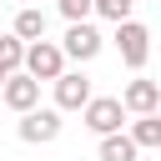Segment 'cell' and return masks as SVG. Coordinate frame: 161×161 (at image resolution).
<instances>
[{"label": "cell", "instance_id": "6da1fadb", "mask_svg": "<svg viewBox=\"0 0 161 161\" xmlns=\"http://www.w3.org/2000/svg\"><path fill=\"white\" fill-rule=\"evenodd\" d=\"M60 111L55 106H35V111H25L20 121H15V136L25 141V146H45V141H55L60 136Z\"/></svg>", "mask_w": 161, "mask_h": 161}, {"label": "cell", "instance_id": "7a4b0ae2", "mask_svg": "<svg viewBox=\"0 0 161 161\" xmlns=\"http://www.w3.org/2000/svg\"><path fill=\"white\" fill-rule=\"evenodd\" d=\"M25 75H35V80H60V75H65V50H60L55 40L25 45Z\"/></svg>", "mask_w": 161, "mask_h": 161}, {"label": "cell", "instance_id": "3957f363", "mask_svg": "<svg viewBox=\"0 0 161 161\" xmlns=\"http://www.w3.org/2000/svg\"><path fill=\"white\" fill-rule=\"evenodd\" d=\"M116 50H121V60H126L131 70H141L146 55H151V30H146L141 20H121V25H116Z\"/></svg>", "mask_w": 161, "mask_h": 161}, {"label": "cell", "instance_id": "277c9868", "mask_svg": "<svg viewBox=\"0 0 161 161\" xmlns=\"http://www.w3.org/2000/svg\"><path fill=\"white\" fill-rule=\"evenodd\" d=\"M80 121H86L96 136H116L121 121H126V106H121V96H91V106L80 111Z\"/></svg>", "mask_w": 161, "mask_h": 161}, {"label": "cell", "instance_id": "5b68a950", "mask_svg": "<svg viewBox=\"0 0 161 161\" xmlns=\"http://www.w3.org/2000/svg\"><path fill=\"white\" fill-rule=\"evenodd\" d=\"M101 45H106V35H101L91 20H75V25L65 30V40H60L65 60H80V65H86V60H96V55H101Z\"/></svg>", "mask_w": 161, "mask_h": 161}, {"label": "cell", "instance_id": "8992f818", "mask_svg": "<svg viewBox=\"0 0 161 161\" xmlns=\"http://www.w3.org/2000/svg\"><path fill=\"white\" fill-rule=\"evenodd\" d=\"M0 101H5L15 116H25V111L40 106V80L25 75V70H15V75H5V86H0Z\"/></svg>", "mask_w": 161, "mask_h": 161}, {"label": "cell", "instance_id": "52a82bcc", "mask_svg": "<svg viewBox=\"0 0 161 161\" xmlns=\"http://www.w3.org/2000/svg\"><path fill=\"white\" fill-rule=\"evenodd\" d=\"M50 86H55V111H60V116H65V111H86V106H91V96H96V91H91V80H86L80 70H65V75H60V80H50Z\"/></svg>", "mask_w": 161, "mask_h": 161}, {"label": "cell", "instance_id": "ba28073f", "mask_svg": "<svg viewBox=\"0 0 161 161\" xmlns=\"http://www.w3.org/2000/svg\"><path fill=\"white\" fill-rule=\"evenodd\" d=\"M121 106H126V116H151V111L161 106V86H156V80H146V75H136V80H126Z\"/></svg>", "mask_w": 161, "mask_h": 161}, {"label": "cell", "instance_id": "9c48e42d", "mask_svg": "<svg viewBox=\"0 0 161 161\" xmlns=\"http://www.w3.org/2000/svg\"><path fill=\"white\" fill-rule=\"evenodd\" d=\"M15 35H20L25 45H35V40H45V10H35V5H25V10L15 15Z\"/></svg>", "mask_w": 161, "mask_h": 161}, {"label": "cell", "instance_id": "30bf717a", "mask_svg": "<svg viewBox=\"0 0 161 161\" xmlns=\"http://www.w3.org/2000/svg\"><path fill=\"white\" fill-rule=\"evenodd\" d=\"M126 136H131L141 151H146V146H161V116H156V111H151V116H136Z\"/></svg>", "mask_w": 161, "mask_h": 161}, {"label": "cell", "instance_id": "8fae6325", "mask_svg": "<svg viewBox=\"0 0 161 161\" xmlns=\"http://www.w3.org/2000/svg\"><path fill=\"white\" fill-rule=\"evenodd\" d=\"M0 70L5 75H15V70H25V40L10 30V35H0Z\"/></svg>", "mask_w": 161, "mask_h": 161}, {"label": "cell", "instance_id": "7c38bea8", "mask_svg": "<svg viewBox=\"0 0 161 161\" xmlns=\"http://www.w3.org/2000/svg\"><path fill=\"white\" fill-rule=\"evenodd\" d=\"M136 141L126 136V131H116V136H101V161H136Z\"/></svg>", "mask_w": 161, "mask_h": 161}, {"label": "cell", "instance_id": "4fadbf2b", "mask_svg": "<svg viewBox=\"0 0 161 161\" xmlns=\"http://www.w3.org/2000/svg\"><path fill=\"white\" fill-rule=\"evenodd\" d=\"M131 5L136 0H96V15H106L111 25H121V20H131Z\"/></svg>", "mask_w": 161, "mask_h": 161}, {"label": "cell", "instance_id": "5bb4252c", "mask_svg": "<svg viewBox=\"0 0 161 161\" xmlns=\"http://www.w3.org/2000/svg\"><path fill=\"white\" fill-rule=\"evenodd\" d=\"M55 5H60V15H65L70 25H75V20H91V15H96V0H55Z\"/></svg>", "mask_w": 161, "mask_h": 161}, {"label": "cell", "instance_id": "9a60e30c", "mask_svg": "<svg viewBox=\"0 0 161 161\" xmlns=\"http://www.w3.org/2000/svg\"><path fill=\"white\" fill-rule=\"evenodd\" d=\"M0 86H5V70H0Z\"/></svg>", "mask_w": 161, "mask_h": 161}, {"label": "cell", "instance_id": "2e32d148", "mask_svg": "<svg viewBox=\"0 0 161 161\" xmlns=\"http://www.w3.org/2000/svg\"><path fill=\"white\" fill-rule=\"evenodd\" d=\"M156 116H161V106H156Z\"/></svg>", "mask_w": 161, "mask_h": 161}]
</instances>
